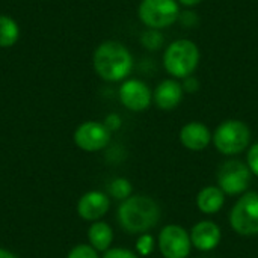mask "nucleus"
I'll list each match as a JSON object with an SVG mask.
<instances>
[{
    "label": "nucleus",
    "instance_id": "nucleus-16",
    "mask_svg": "<svg viewBox=\"0 0 258 258\" xmlns=\"http://www.w3.org/2000/svg\"><path fill=\"white\" fill-rule=\"evenodd\" d=\"M88 242L95 251L106 252L107 249L112 248V243H113L112 227L104 221L92 222L88 228Z\"/></svg>",
    "mask_w": 258,
    "mask_h": 258
},
{
    "label": "nucleus",
    "instance_id": "nucleus-2",
    "mask_svg": "<svg viewBox=\"0 0 258 258\" xmlns=\"http://www.w3.org/2000/svg\"><path fill=\"white\" fill-rule=\"evenodd\" d=\"M92 67L104 82H124L133 70V56L122 42L104 41L94 51Z\"/></svg>",
    "mask_w": 258,
    "mask_h": 258
},
{
    "label": "nucleus",
    "instance_id": "nucleus-8",
    "mask_svg": "<svg viewBox=\"0 0 258 258\" xmlns=\"http://www.w3.org/2000/svg\"><path fill=\"white\" fill-rule=\"evenodd\" d=\"M157 248L163 258H187L192 251L190 233L178 224H168L157 236Z\"/></svg>",
    "mask_w": 258,
    "mask_h": 258
},
{
    "label": "nucleus",
    "instance_id": "nucleus-17",
    "mask_svg": "<svg viewBox=\"0 0 258 258\" xmlns=\"http://www.w3.org/2000/svg\"><path fill=\"white\" fill-rule=\"evenodd\" d=\"M20 38V26L9 15H0V47L9 48Z\"/></svg>",
    "mask_w": 258,
    "mask_h": 258
},
{
    "label": "nucleus",
    "instance_id": "nucleus-11",
    "mask_svg": "<svg viewBox=\"0 0 258 258\" xmlns=\"http://www.w3.org/2000/svg\"><path fill=\"white\" fill-rule=\"evenodd\" d=\"M110 209V197L101 190L83 194L77 203V215L88 222L101 221Z\"/></svg>",
    "mask_w": 258,
    "mask_h": 258
},
{
    "label": "nucleus",
    "instance_id": "nucleus-22",
    "mask_svg": "<svg viewBox=\"0 0 258 258\" xmlns=\"http://www.w3.org/2000/svg\"><path fill=\"white\" fill-rule=\"evenodd\" d=\"M246 165L254 177H258V142H254L246 150Z\"/></svg>",
    "mask_w": 258,
    "mask_h": 258
},
{
    "label": "nucleus",
    "instance_id": "nucleus-3",
    "mask_svg": "<svg viewBox=\"0 0 258 258\" xmlns=\"http://www.w3.org/2000/svg\"><path fill=\"white\" fill-rule=\"evenodd\" d=\"M201 60V51L192 39L180 38L172 41L163 51V68L177 80L194 76Z\"/></svg>",
    "mask_w": 258,
    "mask_h": 258
},
{
    "label": "nucleus",
    "instance_id": "nucleus-7",
    "mask_svg": "<svg viewBox=\"0 0 258 258\" xmlns=\"http://www.w3.org/2000/svg\"><path fill=\"white\" fill-rule=\"evenodd\" d=\"M251 180L252 174L246 162L239 159H230L224 162L216 174V186L227 197H240L248 192Z\"/></svg>",
    "mask_w": 258,
    "mask_h": 258
},
{
    "label": "nucleus",
    "instance_id": "nucleus-15",
    "mask_svg": "<svg viewBox=\"0 0 258 258\" xmlns=\"http://www.w3.org/2000/svg\"><path fill=\"white\" fill-rule=\"evenodd\" d=\"M227 195L218 186H204L197 194V207L203 215H216L222 210Z\"/></svg>",
    "mask_w": 258,
    "mask_h": 258
},
{
    "label": "nucleus",
    "instance_id": "nucleus-9",
    "mask_svg": "<svg viewBox=\"0 0 258 258\" xmlns=\"http://www.w3.org/2000/svg\"><path fill=\"white\" fill-rule=\"evenodd\" d=\"M74 144L86 153L104 150L112 139V132L100 121H85L74 130Z\"/></svg>",
    "mask_w": 258,
    "mask_h": 258
},
{
    "label": "nucleus",
    "instance_id": "nucleus-14",
    "mask_svg": "<svg viewBox=\"0 0 258 258\" xmlns=\"http://www.w3.org/2000/svg\"><path fill=\"white\" fill-rule=\"evenodd\" d=\"M183 97H184V91L181 82L172 77L162 80L153 91V103L156 104L157 109L165 112L177 109L183 101Z\"/></svg>",
    "mask_w": 258,
    "mask_h": 258
},
{
    "label": "nucleus",
    "instance_id": "nucleus-21",
    "mask_svg": "<svg viewBox=\"0 0 258 258\" xmlns=\"http://www.w3.org/2000/svg\"><path fill=\"white\" fill-rule=\"evenodd\" d=\"M67 258H101L98 255V251H95L89 243H79L76 245Z\"/></svg>",
    "mask_w": 258,
    "mask_h": 258
},
{
    "label": "nucleus",
    "instance_id": "nucleus-1",
    "mask_svg": "<svg viewBox=\"0 0 258 258\" xmlns=\"http://www.w3.org/2000/svg\"><path fill=\"white\" fill-rule=\"evenodd\" d=\"M116 218L125 233L145 234L157 227L162 218V210L154 198L142 194H133L127 200L121 201Z\"/></svg>",
    "mask_w": 258,
    "mask_h": 258
},
{
    "label": "nucleus",
    "instance_id": "nucleus-6",
    "mask_svg": "<svg viewBox=\"0 0 258 258\" xmlns=\"http://www.w3.org/2000/svg\"><path fill=\"white\" fill-rule=\"evenodd\" d=\"M180 3L177 0H141L138 17L147 29L163 30L178 21Z\"/></svg>",
    "mask_w": 258,
    "mask_h": 258
},
{
    "label": "nucleus",
    "instance_id": "nucleus-12",
    "mask_svg": "<svg viewBox=\"0 0 258 258\" xmlns=\"http://www.w3.org/2000/svg\"><path fill=\"white\" fill-rule=\"evenodd\" d=\"M189 233H190L192 248H195L200 252L215 251L222 242L221 227L210 219H204V221L197 222L190 228Z\"/></svg>",
    "mask_w": 258,
    "mask_h": 258
},
{
    "label": "nucleus",
    "instance_id": "nucleus-5",
    "mask_svg": "<svg viewBox=\"0 0 258 258\" xmlns=\"http://www.w3.org/2000/svg\"><path fill=\"white\" fill-rule=\"evenodd\" d=\"M231 230L242 237L258 236V192L248 190L237 198L230 210Z\"/></svg>",
    "mask_w": 258,
    "mask_h": 258
},
{
    "label": "nucleus",
    "instance_id": "nucleus-20",
    "mask_svg": "<svg viewBox=\"0 0 258 258\" xmlns=\"http://www.w3.org/2000/svg\"><path fill=\"white\" fill-rule=\"evenodd\" d=\"M141 44L151 51L160 50L165 44V38L160 33V30H154V29H147L142 36H141Z\"/></svg>",
    "mask_w": 258,
    "mask_h": 258
},
{
    "label": "nucleus",
    "instance_id": "nucleus-26",
    "mask_svg": "<svg viewBox=\"0 0 258 258\" xmlns=\"http://www.w3.org/2000/svg\"><path fill=\"white\" fill-rule=\"evenodd\" d=\"M104 125L113 133V132H116V130H119L121 128V125H122V119H121V116L118 115V113H109L106 118H104Z\"/></svg>",
    "mask_w": 258,
    "mask_h": 258
},
{
    "label": "nucleus",
    "instance_id": "nucleus-24",
    "mask_svg": "<svg viewBox=\"0 0 258 258\" xmlns=\"http://www.w3.org/2000/svg\"><path fill=\"white\" fill-rule=\"evenodd\" d=\"M178 21L181 23L183 27H195L200 23V17L194 11H186V12H180Z\"/></svg>",
    "mask_w": 258,
    "mask_h": 258
},
{
    "label": "nucleus",
    "instance_id": "nucleus-13",
    "mask_svg": "<svg viewBox=\"0 0 258 258\" xmlns=\"http://www.w3.org/2000/svg\"><path fill=\"white\" fill-rule=\"evenodd\" d=\"M178 139L186 150L200 153L207 150L212 144L213 132H210V128L201 121H190L180 128Z\"/></svg>",
    "mask_w": 258,
    "mask_h": 258
},
{
    "label": "nucleus",
    "instance_id": "nucleus-23",
    "mask_svg": "<svg viewBox=\"0 0 258 258\" xmlns=\"http://www.w3.org/2000/svg\"><path fill=\"white\" fill-rule=\"evenodd\" d=\"M101 258H141L135 251L127 248H110L106 252H103Z\"/></svg>",
    "mask_w": 258,
    "mask_h": 258
},
{
    "label": "nucleus",
    "instance_id": "nucleus-27",
    "mask_svg": "<svg viewBox=\"0 0 258 258\" xmlns=\"http://www.w3.org/2000/svg\"><path fill=\"white\" fill-rule=\"evenodd\" d=\"M181 6H186V8H194L197 5H200L203 0H177Z\"/></svg>",
    "mask_w": 258,
    "mask_h": 258
},
{
    "label": "nucleus",
    "instance_id": "nucleus-10",
    "mask_svg": "<svg viewBox=\"0 0 258 258\" xmlns=\"http://www.w3.org/2000/svg\"><path fill=\"white\" fill-rule=\"evenodd\" d=\"M121 104L130 112H144L153 103V91L139 79H125L118 91Z\"/></svg>",
    "mask_w": 258,
    "mask_h": 258
},
{
    "label": "nucleus",
    "instance_id": "nucleus-4",
    "mask_svg": "<svg viewBox=\"0 0 258 258\" xmlns=\"http://www.w3.org/2000/svg\"><path fill=\"white\" fill-rule=\"evenodd\" d=\"M251 128L242 119H225L213 132L216 151L227 157H234L246 151L251 145Z\"/></svg>",
    "mask_w": 258,
    "mask_h": 258
},
{
    "label": "nucleus",
    "instance_id": "nucleus-28",
    "mask_svg": "<svg viewBox=\"0 0 258 258\" xmlns=\"http://www.w3.org/2000/svg\"><path fill=\"white\" fill-rule=\"evenodd\" d=\"M0 258H18V257H17L14 252H11V251L0 248Z\"/></svg>",
    "mask_w": 258,
    "mask_h": 258
},
{
    "label": "nucleus",
    "instance_id": "nucleus-18",
    "mask_svg": "<svg viewBox=\"0 0 258 258\" xmlns=\"http://www.w3.org/2000/svg\"><path fill=\"white\" fill-rule=\"evenodd\" d=\"M107 195L116 201H124L128 197L133 195V186L132 181L124 178V177H116L113 178L109 186H107Z\"/></svg>",
    "mask_w": 258,
    "mask_h": 258
},
{
    "label": "nucleus",
    "instance_id": "nucleus-19",
    "mask_svg": "<svg viewBox=\"0 0 258 258\" xmlns=\"http://www.w3.org/2000/svg\"><path fill=\"white\" fill-rule=\"evenodd\" d=\"M157 248V239H154L150 233L145 234H139L135 243V252L139 257H148L154 252V249Z\"/></svg>",
    "mask_w": 258,
    "mask_h": 258
},
{
    "label": "nucleus",
    "instance_id": "nucleus-25",
    "mask_svg": "<svg viewBox=\"0 0 258 258\" xmlns=\"http://www.w3.org/2000/svg\"><path fill=\"white\" fill-rule=\"evenodd\" d=\"M181 86L184 94H195L200 89V80L195 76H189L181 80Z\"/></svg>",
    "mask_w": 258,
    "mask_h": 258
}]
</instances>
